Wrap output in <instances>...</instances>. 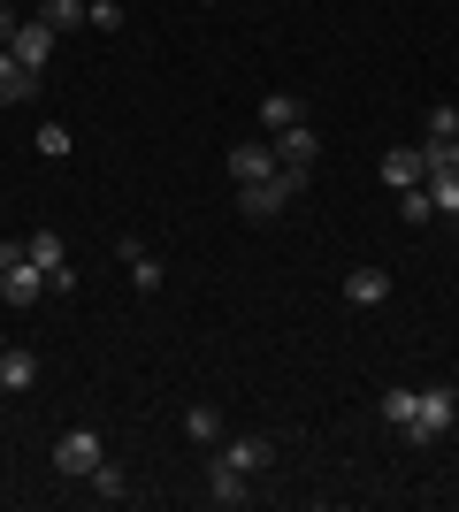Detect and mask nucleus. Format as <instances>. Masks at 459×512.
Segmentation results:
<instances>
[{
	"mask_svg": "<svg viewBox=\"0 0 459 512\" xmlns=\"http://www.w3.org/2000/svg\"><path fill=\"white\" fill-rule=\"evenodd\" d=\"M452 428H459V390L452 383H421L414 413H406V436H414V444H437V436H452Z\"/></svg>",
	"mask_w": 459,
	"mask_h": 512,
	"instance_id": "obj_1",
	"label": "nucleus"
},
{
	"mask_svg": "<svg viewBox=\"0 0 459 512\" xmlns=\"http://www.w3.org/2000/svg\"><path fill=\"white\" fill-rule=\"evenodd\" d=\"M299 192H306V176L299 169H276V176H261V184H238V207H245V222H276Z\"/></svg>",
	"mask_w": 459,
	"mask_h": 512,
	"instance_id": "obj_2",
	"label": "nucleus"
},
{
	"mask_svg": "<svg viewBox=\"0 0 459 512\" xmlns=\"http://www.w3.org/2000/svg\"><path fill=\"white\" fill-rule=\"evenodd\" d=\"M100 459H108L100 428H62V436H54V474H69V482H92Z\"/></svg>",
	"mask_w": 459,
	"mask_h": 512,
	"instance_id": "obj_3",
	"label": "nucleus"
},
{
	"mask_svg": "<svg viewBox=\"0 0 459 512\" xmlns=\"http://www.w3.org/2000/svg\"><path fill=\"white\" fill-rule=\"evenodd\" d=\"M268 146H276V169L314 176V161H322V130H314V123H291V130H268Z\"/></svg>",
	"mask_w": 459,
	"mask_h": 512,
	"instance_id": "obj_4",
	"label": "nucleus"
},
{
	"mask_svg": "<svg viewBox=\"0 0 459 512\" xmlns=\"http://www.w3.org/2000/svg\"><path fill=\"white\" fill-rule=\"evenodd\" d=\"M8 54H16L23 69H31V77H39L46 62H54V23L46 16H31V23H16V39H8Z\"/></svg>",
	"mask_w": 459,
	"mask_h": 512,
	"instance_id": "obj_5",
	"label": "nucleus"
},
{
	"mask_svg": "<svg viewBox=\"0 0 459 512\" xmlns=\"http://www.w3.org/2000/svg\"><path fill=\"white\" fill-rule=\"evenodd\" d=\"M215 459H230L238 474H253V482H261V474L276 467V436H230V444H215Z\"/></svg>",
	"mask_w": 459,
	"mask_h": 512,
	"instance_id": "obj_6",
	"label": "nucleus"
},
{
	"mask_svg": "<svg viewBox=\"0 0 459 512\" xmlns=\"http://www.w3.org/2000/svg\"><path fill=\"white\" fill-rule=\"evenodd\" d=\"M261 176H276V146L268 138H238L230 146V184H261Z\"/></svg>",
	"mask_w": 459,
	"mask_h": 512,
	"instance_id": "obj_7",
	"label": "nucleus"
},
{
	"mask_svg": "<svg viewBox=\"0 0 459 512\" xmlns=\"http://www.w3.org/2000/svg\"><path fill=\"white\" fill-rule=\"evenodd\" d=\"M0 299H8V306H39V299H46V268H39V260L0 268Z\"/></svg>",
	"mask_w": 459,
	"mask_h": 512,
	"instance_id": "obj_8",
	"label": "nucleus"
},
{
	"mask_svg": "<svg viewBox=\"0 0 459 512\" xmlns=\"http://www.w3.org/2000/svg\"><path fill=\"white\" fill-rule=\"evenodd\" d=\"M207 497H215V505H253V474H238L230 467V459H215V467H207Z\"/></svg>",
	"mask_w": 459,
	"mask_h": 512,
	"instance_id": "obj_9",
	"label": "nucleus"
},
{
	"mask_svg": "<svg viewBox=\"0 0 459 512\" xmlns=\"http://www.w3.org/2000/svg\"><path fill=\"white\" fill-rule=\"evenodd\" d=\"M39 383V352H31V344H8V352H0V390H31Z\"/></svg>",
	"mask_w": 459,
	"mask_h": 512,
	"instance_id": "obj_10",
	"label": "nucleus"
},
{
	"mask_svg": "<svg viewBox=\"0 0 459 512\" xmlns=\"http://www.w3.org/2000/svg\"><path fill=\"white\" fill-rule=\"evenodd\" d=\"M345 299L352 306H383V299H391V268H352V276H345Z\"/></svg>",
	"mask_w": 459,
	"mask_h": 512,
	"instance_id": "obj_11",
	"label": "nucleus"
},
{
	"mask_svg": "<svg viewBox=\"0 0 459 512\" xmlns=\"http://www.w3.org/2000/svg\"><path fill=\"white\" fill-rule=\"evenodd\" d=\"M383 184H391V192H414L421 184V146H391L383 153Z\"/></svg>",
	"mask_w": 459,
	"mask_h": 512,
	"instance_id": "obj_12",
	"label": "nucleus"
},
{
	"mask_svg": "<svg viewBox=\"0 0 459 512\" xmlns=\"http://www.w3.org/2000/svg\"><path fill=\"white\" fill-rule=\"evenodd\" d=\"M31 92H39V77H31V69H23L16 54H8V46H0V107H16V100H31Z\"/></svg>",
	"mask_w": 459,
	"mask_h": 512,
	"instance_id": "obj_13",
	"label": "nucleus"
},
{
	"mask_svg": "<svg viewBox=\"0 0 459 512\" xmlns=\"http://www.w3.org/2000/svg\"><path fill=\"white\" fill-rule=\"evenodd\" d=\"M184 436H192V444H207V451H215V444H222V413L207 406V398H199V406H184Z\"/></svg>",
	"mask_w": 459,
	"mask_h": 512,
	"instance_id": "obj_14",
	"label": "nucleus"
},
{
	"mask_svg": "<svg viewBox=\"0 0 459 512\" xmlns=\"http://www.w3.org/2000/svg\"><path fill=\"white\" fill-rule=\"evenodd\" d=\"M261 123H268V130L306 123V100H299V92H268V100H261Z\"/></svg>",
	"mask_w": 459,
	"mask_h": 512,
	"instance_id": "obj_15",
	"label": "nucleus"
},
{
	"mask_svg": "<svg viewBox=\"0 0 459 512\" xmlns=\"http://www.w3.org/2000/svg\"><path fill=\"white\" fill-rule=\"evenodd\" d=\"M23 245H31V260H39V268H46V283H54V276H62V268H69V253H62V237H54V230L23 237Z\"/></svg>",
	"mask_w": 459,
	"mask_h": 512,
	"instance_id": "obj_16",
	"label": "nucleus"
},
{
	"mask_svg": "<svg viewBox=\"0 0 459 512\" xmlns=\"http://www.w3.org/2000/svg\"><path fill=\"white\" fill-rule=\"evenodd\" d=\"M398 222H406V230H421V222H437V199H429V184H414V192H398Z\"/></svg>",
	"mask_w": 459,
	"mask_h": 512,
	"instance_id": "obj_17",
	"label": "nucleus"
},
{
	"mask_svg": "<svg viewBox=\"0 0 459 512\" xmlns=\"http://www.w3.org/2000/svg\"><path fill=\"white\" fill-rule=\"evenodd\" d=\"M429 199H437L444 222H459V169H437V176H429Z\"/></svg>",
	"mask_w": 459,
	"mask_h": 512,
	"instance_id": "obj_18",
	"label": "nucleus"
},
{
	"mask_svg": "<svg viewBox=\"0 0 459 512\" xmlns=\"http://www.w3.org/2000/svg\"><path fill=\"white\" fill-rule=\"evenodd\" d=\"M92 497H108V505H123V497H131V482H123V467H115V459H100V467H92Z\"/></svg>",
	"mask_w": 459,
	"mask_h": 512,
	"instance_id": "obj_19",
	"label": "nucleus"
},
{
	"mask_svg": "<svg viewBox=\"0 0 459 512\" xmlns=\"http://www.w3.org/2000/svg\"><path fill=\"white\" fill-rule=\"evenodd\" d=\"M85 16H92V0H46V23H54V31H77Z\"/></svg>",
	"mask_w": 459,
	"mask_h": 512,
	"instance_id": "obj_20",
	"label": "nucleus"
},
{
	"mask_svg": "<svg viewBox=\"0 0 459 512\" xmlns=\"http://www.w3.org/2000/svg\"><path fill=\"white\" fill-rule=\"evenodd\" d=\"M406 413H414V383H391V390H383V421L406 428Z\"/></svg>",
	"mask_w": 459,
	"mask_h": 512,
	"instance_id": "obj_21",
	"label": "nucleus"
},
{
	"mask_svg": "<svg viewBox=\"0 0 459 512\" xmlns=\"http://www.w3.org/2000/svg\"><path fill=\"white\" fill-rule=\"evenodd\" d=\"M421 123H429V138L444 146V138H459V107H452V100H437L429 115H421Z\"/></svg>",
	"mask_w": 459,
	"mask_h": 512,
	"instance_id": "obj_22",
	"label": "nucleus"
},
{
	"mask_svg": "<svg viewBox=\"0 0 459 512\" xmlns=\"http://www.w3.org/2000/svg\"><path fill=\"white\" fill-rule=\"evenodd\" d=\"M131 283H138V291L153 299V291H161L169 276H161V260H153V253H138V260H131Z\"/></svg>",
	"mask_w": 459,
	"mask_h": 512,
	"instance_id": "obj_23",
	"label": "nucleus"
},
{
	"mask_svg": "<svg viewBox=\"0 0 459 512\" xmlns=\"http://www.w3.org/2000/svg\"><path fill=\"white\" fill-rule=\"evenodd\" d=\"M39 153H46V161H62V153H69V130L62 123H39Z\"/></svg>",
	"mask_w": 459,
	"mask_h": 512,
	"instance_id": "obj_24",
	"label": "nucleus"
},
{
	"mask_svg": "<svg viewBox=\"0 0 459 512\" xmlns=\"http://www.w3.org/2000/svg\"><path fill=\"white\" fill-rule=\"evenodd\" d=\"M85 23H92V31H123V8H115V0H92Z\"/></svg>",
	"mask_w": 459,
	"mask_h": 512,
	"instance_id": "obj_25",
	"label": "nucleus"
},
{
	"mask_svg": "<svg viewBox=\"0 0 459 512\" xmlns=\"http://www.w3.org/2000/svg\"><path fill=\"white\" fill-rule=\"evenodd\" d=\"M16 260H31V245H23V237H0V268H16Z\"/></svg>",
	"mask_w": 459,
	"mask_h": 512,
	"instance_id": "obj_26",
	"label": "nucleus"
},
{
	"mask_svg": "<svg viewBox=\"0 0 459 512\" xmlns=\"http://www.w3.org/2000/svg\"><path fill=\"white\" fill-rule=\"evenodd\" d=\"M16 23H23V16H16V8H8V0H0V46L16 39Z\"/></svg>",
	"mask_w": 459,
	"mask_h": 512,
	"instance_id": "obj_27",
	"label": "nucleus"
},
{
	"mask_svg": "<svg viewBox=\"0 0 459 512\" xmlns=\"http://www.w3.org/2000/svg\"><path fill=\"white\" fill-rule=\"evenodd\" d=\"M444 161H452V169H459V138H444Z\"/></svg>",
	"mask_w": 459,
	"mask_h": 512,
	"instance_id": "obj_28",
	"label": "nucleus"
}]
</instances>
